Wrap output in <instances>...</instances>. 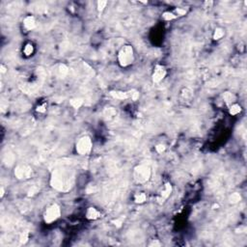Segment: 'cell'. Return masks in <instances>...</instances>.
Masks as SVG:
<instances>
[{"instance_id":"cell-18","label":"cell","mask_w":247,"mask_h":247,"mask_svg":"<svg viewBox=\"0 0 247 247\" xmlns=\"http://www.w3.org/2000/svg\"><path fill=\"white\" fill-rule=\"evenodd\" d=\"M162 17H163V20L169 21V20H175V18L177 17V16L172 12H165V13H163Z\"/></svg>"},{"instance_id":"cell-3","label":"cell","mask_w":247,"mask_h":247,"mask_svg":"<svg viewBox=\"0 0 247 247\" xmlns=\"http://www.w3.org/2000/svg\"><path fill=\"white\" fill-rule=\"evenodd\" d=\"M152 172L151 168L146 164H140V165L136 166L134 168L133 171V177L134 179L138 183H145L147 182L150 178H151Z\"/></svg>"},{"instance_id":"cell-8","label":"cell","mask_w":247,"mask_h":247,"mask_svg":"<svg viewBox=\"0 0 247 247\" xmlns=\"http://www.w3.org/2000/svg\"><path fill=\"white\" fill-rule=\"evenodd\" d=\"M172 190H173V188H172L171 183L167 182L166 185H165V186H164L163 190L161 191V195H160V197H158V203H159V204H162L163 202L165 201V200L167 199V198L171 195Z\"/></svg>"},{"instance_id":"cell-9","label":"cell","mask_w":247,"mask_h":247,"mask_svg":"<svg viewBox=\"0 0 247 247\" xmlns=\"http://www.w3.org/2000/svg\"><path fill=\"white\" fill-rule=\"evenodd\" d=\"M100 217V212L95 208H89L86 211V218L89 220H96Z\"/></svg>"},{"instance_id":"cell-26","label":"cell","mask_w":247,"mask_h":247,"mask_svg":"<svg viewBox=\"0 0 247 247\" xmlns=\"http://www.w3.org/2000/svg\"><path fill=\"white\" fill-rule=\"evenodd\" d=\"M176 13L178 14V16H185L186 14V11L182 8H178V9H176Z\"/></svg>"},{"instance_id":"cell-13","label":"cell","mask_w":247,"mask_h":247,"mask_svg":"<svg viewBox=\"0 0 247 247\" xmlns=\"http://www.w3.org/2000/svg\"><path fill=\"white\" fill-rule=\"evenodd\" d=\"M241 112V106L239 105V104H237V103H233L232 105L230 106V109H229V113L231 115H238Z\"/></svg>"},{"instance_id":"cell-20","label":"cell","mask_w":247,"mask_h":247,"mask_svg":"<svg viewBox=\"0 0 247 247\" xmlns=\"http://www.w3.org/2000/svg\"><path fill=\"white\" fill-rule=\"evenodd\" d=\"M59 73L62 76H66V74H68L69 68L65 64H61L59 66Z\"/></svg>"},{"instance_id":"cell-27","label":"cell","mask_w":247,"mask_h":247,"mask_svg":"<svg viewBox=\"0 0 247 247\" xmlns=\"http://www.w3.org/2000/svg\"><path fill=\"white\" fill-rule=\"evenodd\" d=\"M46 110V105H39L38 107H37V112H40V113H44Z\"/></svg>"},{"instance_id":"cell-16","label":"cell","mask_w":247,"mask_h":247,"mask_svg":"<svg viewBox=\"0 0 247 247\" xmlns=\"http://www.w3.org/2000/svg\"><path fill=\"white\" fill-rule=\"evenodd\" d=\"M146 200H147V196H146L145 193H138L134 197V201L137 204H143Z\"/></svg>"},{"instance_id":"cell-21","label":"cell","mask_w":247,"mask_h":247,"mask_svg":"<svg viewBox=\"0 0 247 247\" xmlns=\"http://www.w3.org/2000/svg\"><path fill=\"white\" fill-rule=\"evenodd\" d=\"M124 221H125V216H121V217H118V218H116L115 220H113L112 221V223H114V225L116 227H122V225L124 224Z\"/></svg>"},{"instance_id":"cell-5","label":"cell","mask_w":247,"mask_h":247,"mask_svg":"<svg viewBox=\"0 0 247 247\" xmlns=\"http://www.w3.org/2000/svg\"><path fill=\"white\" fill-rule=\"evenodd\" d=\"M76 152L81 155H88L92 150V140L88 136L81 137L76 143Z\"/></svg>"},{"instance_id":"cell-2","label":"cell","mask_w":247,"mask_h":247,"mask_svg":"<svg viewBox=\"0 0 247 247\" xmlns=\"http://www.w3.org/2000/svg\"><path fill=\"white\" fill-rule=\"evenodd\" d=\"M119 64L122 67H128L134 61V52L131 46H125L121 48L118 54Z\"/></svg>"},{"instance_id":"cell-24","label":"cell","mask_w":247,"mask_h":247,"mask_svg":"<svg viewBox=\"0 0 247 247\" xmlns=\"http://www.w3.org/2000/svg\"><path fill=\"white\" fill-rule=\"evenodd\" d=\"M129 98H131L132 100H136L138 99V97H139V93L135 91V90H132V91L129 92Z\"/></svg>"},{"instance_id":"cell-28","label":"cell","mask_w":247,"mask_h":247,"mask_svg":"<svg viewBox=\"0 0 247 247\" xmlns=\"http://www.w3.org/2000/svg\"><path fill=\"white\" fill-rule=\"evenodd\" d=\"M150 246H161V243H160L158 240H153L151 243H150Z\"/></svg>"},{"instance_id":"cell-10","label":"cell","mask_w":247,"mask_h":247,"mask_svg":"<svg viewBox=\"0 0 247 247\" xmlns=\"http://www.w3.org/2000/svg\"><path fill=\"white\" fill-rule=\"evenodd\" d=\"M23 25L25 29L27 30H32L36 27V20L34 17L32 16H28L26 17L23 20Z\"/></svg>"},{"instance_id":"cell-22","label":"cell","mask_w":247,"mask_h":247,"mask_svg":"<svg viewBox=\"0 0 247 247\" xmlns=\"http://www.w3.org/2000/svg\"><path fill=\"white\" fill-rule=\"evenodd\" d=\"M28 239H29V233L28 232H24V233L21 234V235H20V244H25V243L28 241Z\"/></svg>"},{"instance_id":"cell-23","label":"cell","mask_w":247,"mask_h":247,"mask_svg":"<svg viewBox=\"0 0 247 247\" xmlns=\"http://www.w3.org/2000/svg\"><path fill=\"white\" fill-rule=\"evenodd\" d=\"M97 5H98V10L100 11V12H102V11L104 10V8H105L106 5H107V1L100 0V1H98Z\"/></svg>"},{"instance_id":"cell-1","label":"cell","mask_w":247,"mask_h":247,"mask_svg":"<svg viewBox=\"0 0 247 247\" xmlns=\"http://www.w3.org/2000/svg\"><path fill=\"white\" fill-rule=\"evenodd\" d=\"M70 178H66V173L63 169L53 171L50 179V185L58 191H67L70 188Z\"/></svg>"},{"instance_id":"cell-11","label":"cell","mask_w":247,"mask_h":247,"mask_svg":"<svg viewBox=\"0 0 247 247\" xmlns=\"http://www.w3.org/2000/svg\"><path fill=\"white\" fill-rule=\"evenodd\" d=\"M110 95L113 98L117 100H126L129 98V92H122V91H111Z\"/></svg>"},{"instance_id":"cell-29","label":"cell","mask_w":247,"mask_h":247,"mask_svg":"<svg viewBox=\"0 0 247 247\" xmlns=\"http://www.w3.org/2000/svg\"><path fill=\"white\" fill-rule=\"evenodd\" d=\"M0 69H1V73H6L7 69L5 68V66H4V65H1V66H0Z\"/></svg>"},{"instance_id":"cell-30","label":"cell","mask_w":247,"mask_h":247,"mask_svg":"<svg viewBox=\"0 0 247 247\" xmlns=\"http://www.w3.org/2000/svg\"><path fill=\"white\" fill-rule=\"evenodd\" d=\"M4 193H5V191H4V187H3V186H1V193H0V196H1V198L4 196Z\"/></svg>"},{"instance_id":"cell-19","label":"cell","mask_w":247,"mask_h":247,"mask_svg":"<svg viewBox=\"0 0 247 247\" xmlns=\"http://www.w3.org/2000/svg\"><path fill=\"white\" fill-rule=\"evenodd\" d=\"M223 36H224V31H223V29H221V28L215 29L214 34H213V39H214V40H220Z\"/></svg>"},{"instance_id":"cell-7","label":"cell","mask_w":247,"mask_h":247,"mask_svg":"<svg viewBox=\"0 0 247 247\" xmlns=\"http://www.w3.org/2000/svg\"><path fill=\"white\" fill-rule=\"evenodd\" d=\"M166 69L161 65H156L155 70L153 73V81L155 83H159L160 81L163 80V78L166 76Z\"/></svg>"},{"instance_id":"cell-12","label":"cell","mask_w":247,"mask_h":247,"mask_svg":"<svg viewBox=\"0 0 247 247\" xmlns=\"http://www.w3.org/2000/svg\"><path fill=\"white\" fill-rule=\"evenodd\" d=\"M223 99L226 102L227 104H232V103L235 102V96L233 94V93H231V92H225V93H224V95H223Z\"/></svg>"},{"instance_id":"cell-17","label":"cell","mask_w":247,"mask_h":247,"mask_svg":"<svg viewBox=\"0 0 247 247\" xmlns=\"http://www.w3.org/2000/svg\"><path fill=\"white\" fill-rule=\"evenodd\" d=\"M33 51H34V46H33L32 44H27L25 46L24 49H23V52H24V54H25L26 56L31 55V54L33 53Z\"/></svg>"},{"instance_id":"cell-6","label":"cell","mask_w":247,"mask_h":247,"mask_svg":"<svg viewBox=\"0 0 247 247\" xmlns=\"http://www.w3.org/2000/svg\"><path fill=\"white\" fill-rule=\"evenodd\" d=\"M32 174V169L27 165H18L15 170V176L18 179H29Z\"/></svg>"},{"instance_id":"cell-14","label":"cell","mask_w":247,"mask_h":247,"mask_svg":"<svg viewBox=\"0 0 247 247\" xmlns=\"http://www.w3.org/2000/svg\"><path fill=\"white\" fill-rule=\"evenodd\" d=\"M70 104L72 105L73 108H76V109H78V108H80L82 106V104H83V100L80 99V98H74L70 100Z\"/></svg>"},{"instance_id":"cell-15","label":"cell","mask_w":247,"mask_h":247,"mask_svg":"<svg viewBox=\"0 0 247 247\" xmlns=\"http://www.w3.org/2000/svg\"><path fill=\"white\" fill-rule=\"evenodd\" d=\"M240 200H241V196H240V194L238 193V192L232 193L230 195V197H229V201H230L231 204H237Z\"/></svg>"},{"instance_id":"cell-4","label":"cell","mask_w":247,"mask_h":247,"mask_svg":"<svg viewBox=\"0 0 247 247\" xmlns=\"http://www.w3.org/2000/svg\"><path fill=\"white\" fill-rule=\"evenodd\" d=\"M60 215H61V208H60L59 205L53 204L51 205L44 213V221L46 224H50L54 222L55 220H57Z\"/></svg>"},{"instance_id":"cell-25","label":"cell","mask_w":247,"mask_h":247,"mask_svg":"<svg viewBox=\"0 0 247 247\" xmlns=\"http://www.w3.org/2000/svg\"><path fill=\"white\" fill-rule=\"evenodd\" d=\"M165 149H166L165 146L162 145V144H159V145H158L155 147V151L158 152V153H162L164 151H165Z\"/></svg>"}]
</instances>
